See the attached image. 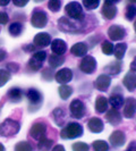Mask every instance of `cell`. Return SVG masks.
<instances>
[{
	"label": "cell",
	"instance_id": "cell-5",
	"mask_svg": "<svg viewBox=\"0 0 136 151\" xmlns=\"http://www.w3.org/2000/svg\"><path fill=\"white\" fill-rule=\"evenodd\" d=\"M69 111L70 115L76 118V119H81L83 118L86 114V107L84 105V102L79 99H74L70 105H69Z\"/></svg>",
	"mask_w": 136,
	"mask_h": 151
},
{
	"label": "cell",
	"instance_id": "cell-29",
	"mask_svg": "<svg viewBox=\"0 0 136 151\" xmlns=\"http://www.w3.org/2000/svg\"><path fill=\"white\" fill-rule=\"evenodd\" d=\"M48 61H49V66L51 68H58L65 63V58H64V56H58V55L52 53V55H50Z\"/></svg>",
	"mask_w": 136,
	"mask_h": 151
},
{
	"label": "cell",
	"instance_id": "cell-43",
	"mask_svg": "<svg viewBox=\"0 0 136 151\" xmlns=\"http://www.w3.org/2000/svg\"><path fill=\"white\" fill-rule=\"evenodd\" d=\"M42 77L44 78L45 81H51L54 76H53L52 72H51L49 68H47V69L43 70V73H42Z\"/></svg>",
	"mask_w": 136,
	"mask_h": 151
},
{
	"label": "cell",
	"instance_id": "cell-7",
	"mask_svg": "<svg viewBox=\"0 0 136 151\" xmlns=\"http://www.w3.org/2000/svg\"><path fill=\"white\" fill-rule=\"evenodd\" d=\"M31 24L35 29H43V27H45L47 24H48V15H47V13L41 10V9L35 10L32 14V17H31Z\"/></svg>",
	"mask_w": 136,
	"mask_h": 151
},
{
	"label": "cell",
	"instance_id": "cell-23",
	"mask_svg": "<svg viewBox=\"0 0 136 151\" xmlns=\"http://www.w3.org/2000/svg\"><path fill=\"white\" fill-rule=\"evenodd\" d=\"M121 69H122V64L119 60H117L110 63L107 67H105V72L107 73V75H109L111 77V76L118 75L121 72Z\"/></svg>",
	"mask_w": 136,
	"mask_h": 151
},
{
	"label": "cell",
	"instance_id": "cell-24",
	"mask_svg": "<svg viewBox=\"0 0 136 151\" xmlns=\"http://www.w3.org/2000/svg\"><path fill=\"white\" fill-rule=\"evenodd\" d=\"M108 102L109 105L112 107L113 109H120L121 107L124 106L125 104V99L121 94H118V93H113L110 96V98L108 99Z\"/></svg>",
	"mask_w": 136,
	"mask_h": 151
},
{
	"label": "cell",
	"instance_id": "cell-42",
	"mask_svg": "<svg viewBox=\"0 0 136 151\" xmlns=\"http://www.w3.org/2000/svg\"><path fill=\"white\" fill-rule=\"evenodd\" d=\"M19 69V66L17 63H8L7 64V70L9 73H17Z\"/></svg>",
	"mask_w": 136,
	"mask_h": 151
},
{
	"label": "cell",
	"instance_id": "cell-39",
	"mask_svg": "<svg viewBox=\"0 0 136 151\" xmlns=\"http://www.w3.org/2000/svg\"><path fill=\"white\" fill-rule=\"evenodd\" d=\"M73 151H89L90 150V145L85 142H75L72 145Z\"/></svg>",
	"mask_w": 136,
	"mask_h": 151
},
{
	"label": "cell",
	"instance_id": "cell-14",
	"mask_svg": "<svg viewBox=\"0 0 136 151\" xmlns=\"http://www.w3.org/2000/svg\"><path fill=\"white\" fill-rule=\"evenodd\" d=\"M109 142L115 148H119L126 142V134L122 131H113L109 136Z\"/></svg>",
	"mask_w": 136,
	"mask_h": 151
},
{
	"label": "cell",
	"instance_id": "cell-35",
	"mask_svg": "<svg viewBox=\"0 0 136 151\" xmlns=\"http://www.w3.org/2000/svg\"><path fill=\"white\" fill-rule=\"evenodd\" d=\"M15 151H34L32 144L27 141H21L15 145Z\"/></svg>",
	"mask_w": 136,
	"mask_h": 151
},
{
	"label": "cell",
	"instance_id": "cell-40",
	"mask_svg": "<svg viewBox=\"0 0 136 151\" xmlns=\"http://www.w3.org/2000/svg\"><path fill=\"white\" fill-rule=\"evenodd\" d=\"M99 5H100V1L99 0H84L83 1V6L87 10H93V9L98 8Z\"/></svg>",
	"mask_w": 136,
	"mask_h": 151
},
{
	"label": "cell",
	"instance_id": "cell-50",
	"mask_svg": "<svg viewBox=\"0 0 136 151\" xmlns=\"http://www.w3.org/2000/svg\"><path fill=\"white\" fill-rule=\"evenodd\" d=\"M127 150L129 151H136V141H133V142H130L129 143V147Z\"/></svg>",
	"mask_w": 136,
	"mask_h": 151
},
{
	"label": "cell",
	"instance_id": "cell-47",
	"mask_svg": "<svg viewBox=\"0 0 136 151\" xmlns=\"http://www.w3.org/2000/svg\"><path fill=\"white\" fill-rule=\"evenodd\" d=\"M14 5H15V6H17V7H23V6L27 5V0H25V1H18V0H14Z\"/></svg>",
	"mask_w": 136,
	"mask_h": 151
},
{
	"label": "cell",
	"instance_id": "cell-26",
	"mask_svg": "<svg viewBox=\"0 0 136 151\" xmlns=\"http://www.w3.org/2000/svg\"><path fill=\"white\" fill-rule=\"evenodd\" d=\"M126 50H127V43H126V42H120V43L115 45L113 55H115L116 59L120 61L121 59L124 58V56H125V53H126Z\"/></svg>",
	"mask_w": 136,
	"mask_h": 151
},
{
	"label": "cell",
	"instance_id": "cell-53",
	"mask_svg": "<svg viewBox=\"0 0 136 151\" xmlns=\"http://www.w3.org/2000/svg\"><path fill=\"white\" fill-rule=\"evenodd\" d=\"M134 30H135V33H136V19L135 22H134Z\"/></svg>",
	"mask_w": 136,
	"mask_h": 151
},
{
	"label": "cell",
	"instance_id": "cell-46",
	"mask_svg": "<svg viewBox=\"0 0 136 151\" xmlns=\"http://www.w3.org/2000/svg\"><path fill=\"white\" fill-rule=\"evenodd\" d=\"M25 51H30V52H32V51H34L35 50V45H24V48H23Z\"/></svg>",
	"mask_w": 136,
	"mask_h": 151
},
{
	"label": "cell",
	"instance_id": "cell-32",
	"mask_svg": "<svg viewBox=\"0 0 136 151\" xmlns=\"http://www.w3.org/2000/svg\"><path fill=\"white\" fill-rule=\"evenodd\" d=\"M125 18L132 22L136 18V6L134 4H129L128 6L126 7V10H125Z\"/></svg>",
	"mask_w": 136,
	"mask_h": 151
},
{
	"label": "cell",
	"instance_id": "cell-49",
	"mask_svg": "<svg viewBox=\"0 0 136 151\" xmlns=\"http://www.w3.org/2000/svg\"><path fill=\"white\" fill-rule=\"evenodd\" d=\"M51 151H66V150H65L64 145H61V144H57V145H54V147H53Z\"/></svg>",
	"mask_w": 136,
	"mask_h": 151
},
{
	"label": "cell",
	"instance_id": "cell-36",
	"mask_svg": "<svg viewBox=\"0 0 136 151\" xmlns=\"http://www.w3.org/2000/svg\"><path fill=\"white\" fill-rule=\"evenodd\" d=\"M10 73L8 72L7 69H0V88H2L5 84H7L10 80Z\"/></svg>",
	"mask_w": 136,
	"mask_h": 151
},
{
	"label": "cell",
	"instance_id": "cell-22",
	"mask_svg": "<svg viewBox=\"0 0 136 151\" xmlns=\"http://www.w3.org/2000/svg\"><path fill=\"white\" fill-rule=\"evenodd\" d=\"M52 118H53V122L56 123V125L57 126H64L65 125V123H66V113L64 111V109H61V108H56V109H53L52 111Z\"/></svg>",
	"mask_w": 136,
	"mask_h": 151
},
{
	"label": "cell",
	"instance_id": "cell-44",
	"mask_svg": "<svg viewBox=\"0 0 136 151\" xmlns=\"http://www.w3.org/2000/svg\"><path fill=\"white\" fill-rule=\"evenodd\" d=\"M8 21H9V16H8L7 13L0 12V24L1 25H5V24L8 23Z\"/></svg>",
	"mask_w": 136,
	"mask_h": 151
},
{
	"label": "cell",
	"instance_id": "cell-33",
	"mask_svg": "<svg viewBox=\"0 0 136 151\" xmlns=\"http://www.w3.org/2000/svg\"><path fill=\"white\" fill-rule=\"evenodd\" d=\"M92 148L94 151H108L109 150V144L103 140H97L92 143Z\"/></svg>",
	"mask_w": 136,
	"mask_h": 151
},
{
	"label": "cell",
	"instance_id": "cell-10",
	"mask_svg": "<svg viewBox=\"0 0 136 151\" xmlns=\"http://www.w3.org/2000/svg\"><path fill=\"white\" fill-rule=\"evenodd\" d=\"M126 35L127 32L120 25H111L108 29V37L112 41H121Z\"/></svg>",
	"mask_w": 136,
	"mask_h": 151
},
{
	"label": "cell",
	"instance_id": "cell-27",
	"mask_svg": "<svg viewBox=\"0 0 136 151\" xmlns=\"http://www.w3.org/2000/svg\"><path fill=\"white\" fill-rule=\"evenodd\" d=\"M8 98L10 99V101L13 102H19L23 99V90L19 88H11L8 91Z\"/></svg>",
	"mask_w": 136,
	"mask_h": 151
},
{
	"label": "cell",
	"instance_id": "cell-13",
	"mask_svg": "<svg viewBox=\"0 0 136 151\" xmlns=\"http://www.w3.org/2000/svg\"><path fill=\"white\" fill-rule=\"evenodd\" d=\"M136 113V99L134 98H127L125 100V104H124V117L125 118H133L135 116Z\"/></svg>",
	"mask_w": 136,
	"mask_h": 151
},
{
	"label": "cell",
	"instance_id": "cell-45",
	"mask_svg": "<svg viewBox=\"0 0 136 151\" xmlns=\"http://www.w3.org/2000/svg\"><path fill=\"white\" fill-rule=\"evenodd\" d=\"M6 58H7V51L4 49H0V63L4 61Z\"/></svg>",
	"mask_w": 136,
	"mask_h": 151
},
{
	"label": "cell",
	"instance_id": "cell-21",
	"mask_svg": "<svg viewBox=\"0 0 136 151\" xmlns=\"http://www.w3.org/2000/svg\"><path fill=\"white\" fill-rule=\"evenodd\" d=\"M89 51V47L84 42H77L70 48V52L75 57H85Z\"/></svg>",
	"mask_w": 136,
	"mask_h": 151
},
{
	"label": "cell",
	"instance_id": "cell-37",
	"mask_svg": "<svg viewBox=\"0 0 136 151\" xmlns=\"http://www.w3.org/2000/svg\"><path fill=\"white\" fill-rule=\"evenodd\" d=\"M42 66H43V63L37 60V59L33 58V57H31L30 58V60H29V67H30L32 70L38 72V70H40V69L42 68Z\"/></svg>",
	"mask_w": 136,
	"mask_h": 151
},
{
	"label": "cell",
	"instance_id": "cell-25",
	"mask_svg": "<svg viewBox=\"0 0 136 151\" xmlns=\"http://www.w3.org/2000/svg\"><path fill=\"white\" fill-rule=\"evenodd\" d=\"M108 106H109V102H108V99L103 96H99L95 99V110L99 114H105L108 110Z\"/></svg>",
	"mask_w": 136,
	"mask_h": 151
},
{
	"label": "cell",
	"instance_id": "cell-9",
	"mask_svg": "<svg viewBox=\"0 0 136 151\" xmlns=\"http://www.w3.org/2000/svg\"><path fill=\"white\" fill-rule=\"evenodd\" d=\"M45 132H47V124L43 122H37L30 129V135L34 140H41L45 136Z\"/></svg>",
	"mask_w": 136,
	"mask_h": 151
},
{
	"label": "cell",
	"instance_id": "cell-55",
	"mask_svg": "<svg viewBox=\"0 0 136 151\" xmlns=\"http://www.w3.org/2000/svg\"><path fill=\"white\" fill-rule=\"evenodd\" d=\"M125 151H129V150H125Z\"/></svg>",
	"mask_w": 136,
	"mask_h": 151
},
{
	"label": "cell",
	"instance_id": "cell-4",
	"mask_svg": "<svg viewBox=\"0 0 136 151\" xmlns=\"http://www.w3.org/2000/svg\"><path fill=\"white\" fill-rule=\"evenodd\" d=\"M65 12L68 15L70 19L78 21V22H83L84 21V13L82 5L77 1H70L68 2L65 7Z\"/></svg>",
	"mask_w": 136,
	"mask_h": 151
},
{
	"label": "cell",
	"instance_id": "cell-6",
	"mask_svg": "<svg viewBox=\"0 0 136 151\" xmlns=\"http://www.w3.org/2000/svg\"><path fill=\"white\" fill-rule=\"evenodd\" d=\"M97 60L93 56L86 55L85 57H83V59L79 63V69L83 72L84 74H93L97 70Z\"/></svg>",
	"mask_w": 136,
	"mask_h": 151
},
{
	"label": "cell",
	"instance_id": "cell-31",
	"mask_svg": "<svg viewBox=\"0 0 136 151\" xmlns=\"http://www.w3.org/2000/svg\"><path fill=\"white\" fill-rule=\"evenodd\" d=\"M58 92H59V96L62 100H67L72 94H73V88L69 86V85H60L59 89H58Z\"/></svg>",
	"mask_w": 136,
	"mask_h": 151
},
{
	"label": "cell",
	"instance_id": "cell-41",
	"mask_svg": "<svg viewBox=\"0 0 136 151\" xmlns=\"http://www.w3.org/2000/svg\"><path fill=\"white\" fill-rule=\"evenodd\" d=\"M33 58H35L37 60L41 61V63H43V61L47 59V52L45 51H37V52L33 53V56H32Z\"/></svg>",
	"mask_w": 136,
	"mask_h": 151
},
{
	"label": "cell",
	"instance_id": "cell-51",
	"mask_svg": "<svg viewBox=\"0 0 136 151\" xmlns=\"http://www.w3.org/2000/svg\"><path fill=\"white\" fill-rule=\"evenodd\" d=\"M10 1L9 0H6V1H0V6H7Z\"/></svg>",
	"mask_w": 136,
	"mask_h": 151
},
{
	"label": "cell",
	"instance_id": "cell-11",
	"mask_svg": "<svg viewBox=\"0 0 136 151\" xmlns=\"http://www.w3.org/2000/svg\"><path fill=\"white\" fill-rule=\"evenodd\" d=\"M54 80L61 85H66L73 80V70L70 68H61L54 74Z\"/></svg>",
	"mask_w": 136,
	"mask_h": 151
},
{
	"label": "cell",
	"instance_id": "cell-38",
	"mask_svg": "<svg viewBox=\"0 0 136 151\" xmlns=\"http://www.w3.org/2000/svg\"><path fill=\"white\" fill-rule=\"evenodd\" d=\"M61 5H62V2H61L60 0H50L48 2V8L51 12H53V13H57V12L60 10Z\"/></svg>",
	"mask_w": 136,
	"mask_h": 151
},
{
	"label": "cell",
	"instance_id": "cell-20",
	"mask_svg": "<svg viewBox=\"0 0 136 151\" xmlns=\"http://www.w3.org/2000/svg\"><path fill=\"white\" fill-rule=\"evenodd\" d=\"M122 84L128 91L133 92L136 90V74L133 72H128L122 78Z\"/></svg>",
	"mask_w": 136,
	"mask_h": 151
},
{
	"label": "cell",
	"instance_id": "cell-19",
	"mask_svg": "<svg viewBox=\"0 0 136 151\" xmlns=\"http://www.w3.org/2000/svg\"><path fill=\"white\" fill-rule=\"evenodd\" d=\"M87 127L92 133H101L105 129V124H103V121L101 118L92 117L87 123Z\"/></svg>",
	"mask_w": 136,
	"mask_h": 151
},
{
	"label": "cell",
	"instance_id": "cell-2",
	"mask_svg": "<svg viewBox=\"0 0 136 151\" xmlns=\"http://www.w3.org/2000/svg\"><path fill=\"white\" fill-rule=\"evenodd\" d=\"M21 129V124L15 119L7 118L0 125V135L4 137H13Z\"/></svg>",
	"mask_w": 136,
	"mask_h": 151
},
{
	"label": "cell",
	"instance_id": "cell-34",
	"mask_svg": "<svg viewBox=\"0 0 136 151\" xmlns=\"http://www.w3.org/2000/svg\"><path fill=\"white\" fill-rule=\"evenodd\" d=\"M113 49H115V45H113V43L111 41L105 40V41L101 43V50H102V52L105 53V55H107V56L112 55Z\"/></svg>",
	"mask_w": 136,
	"mask_h": 151
},
{
	"label": "cell",
	"instance_id": "cell-8",
	"mask_svg": "<svg viewBox=\"0 0 136 151\" xmlns=\"http://www.w3.org/2000/svg\"><path fill=\"white\" fill-rule=\"evenodd\" d=\"M117 12H118V9L116 7V2L109 1V0L105 1L102 9H101V14L103 16V18H106L107 21L113 19L117 15Z\"/></svg>",
	"mask_w": 136,
	"mask_h": 151
},
{
	"label": "cell",
	"instance_id": "cell-17",
	"mask_svg": "<svg viewBox=\"0 0 136 151\" xmlns=\"http://www.w3.org/2000/svg\"><path fill=\"white\" fill-rule=\"evenodd\" d=\"M51 50L54 55H58V56H62L64 53L67 51V43L61 40V39H54L51 41Z\"/></svg>",
	"mask_w": 136,
	"mask_h": 151
},
{
	"label": "cell",
	"instance_id": "cell-12",
	"mask_svg": "<svg viewBox=\"0 0 136 151\" xmlns=\"http://www.w3.org/2000/svg\"><path fill=\"white\" fill-rule=\"evenodd\" d=\"M111 84V77L107 74H101L97 77V80L94 81L93 83V86L97 89L98 91H101V92H106L109 86Z\"/></svg>",
	"mask_w": 136,
	"mask_h": 151
},
{
	"label": "cell",
	"instance_id": "cell-3",
	"mask_svg": "<svg viewBox=\"0 0 136 151\" xmlns=\"http://www.w3.org/2000/svg\"><path fill=\"white\" fill-rule=\"evenodd\" d=\"M81 27H82V22L78 21H74L67 18L65 16H62L58 21V29L65 33H77L81 32Z\"/></svg>",
	"mask_w": 136,
	"mask_h": 151
},
{
	"label": "cell",
	"instance_id": "cell-48",
	"mask_svg": "<svg viewBox=\"0 0 136 151\" xmlns=\"http://www.w3.org/2000/svg\"><path fill=\"white\" fill-rule=\"evenodd\" d=\"M129 68H130V72H133V73H136V57L134 58V59H133V60H132Z\"/></svg>",
	"mask_w": 136,
	"mask_h": 151
},
{
	"label": "cell",
	"instance_id": "cell-52",
	"mask_svg": "<svg viewBox=\"0 0 136 151\" xmlns=\"http://www.w3.org/2000/svg\"><path fill=\"white\" fill-rule=\"evenodd\" d=\"M0 151H6V149H5V147L2 145V143H0Z\"/></svg>",
	"mask_w": 136,
	"mask_h": 151
},
{
	"label": "cell",
	"instance_id": "cell-16",
	"mask_svg": "<svg viewBox=\"0 0 136 151\" xmlns=\"http://www.w3.org/2000/svg\"><path fill=\"white\" fill-rule=\"evenodd\" d=\"M106 119L107 122L109 123V124H111L112 126H117V125H119L122 121V116H121V114L119 113V110H117V109H109V110H107L106 113Z\"/></svg>",
	"mask_w": 136,
	"mask_h": 151
},
{
	"label": "cell",
	"instance_id": "cell-15",
	"mask_svg": "<svg viewBox=\"0 0 136 151\" xmlns=\"http://www.w3.org/2000/svg\"><path fill=\"white\" fill-rule=\"evenodd\" d=\"M51 35L47 32H41V33H38L34 39H33V45L35 47H39V48H44V47H48V45L51 43Z\"/></svg>",
	"mask_w": 136,
	"mask_h": 151
},
{
	"label": "cell",
	"instance_id": "cell-30",
	"mask_svg": "<svg viewBox=\"0 0 136 151\" xmlns=\"http://www.w3.org/2000/svg\"><path fill=\"white\" fill-rule=\"evenodd\" d=\"M23 29H24L23 24H21L19 22H14L9 25L8 31H9V34H10V35H13V37L16 38V37H19V35L22 34Z\"/></svg>",
	"mask_w": 136,
	"mask_h": 151
},
{
	"label": "cell",
	"instance_id": "cell-18",
	"mask_svg": "<svg viewBox=\"0 0 136 151\" xmlns=\"http://www.w3.org/2000/svg\"><path fill=\"white\" fill-rule=\"evenodd\" d=\"M26 97L29 102L33 106L39 107L40 105H42V100H43L42 93H40V91L37 89H30L26 93Z\"/></svg>",
	"mask_w": 136,
	"mask_h": 151
},
{
	"label": "cell",
	"instance_id": "cell-54",
	"mask_svg": "<svg viewBox=\"0 0 136 151\" xmlns=\"http://www.w3.org/2000/svg\"><path fill=\"white\" fill-rule=\"evenodd\" d=\"M0 111H1V106H0Z\"/></svg>",
	"mask_w": 136,
	"mask_h": 151
},
{
	"label": "cell",
	"instance_id": "cell-1",
	"mask_svg": "<svg viewBox=\"0 0 136 151\" xmlns=\"http://www.w3.org/2000/svg\"><path fill=\"white\" fill-rule=\"evenodd\" d=\"M84 133L83 126L77 123V122H70L67 125L61 129L60 137L64 140H73V139H77L81 137Z\"/></svg>",
	"mask_w": 136,
	"mask_h": 151
},
{
	"label": "cell",
	"instance_id": "cell-28",
	"mask_svg": "<svg viewBox=\"0 0 136 151\" xmlns=\"http://www.w3.org/2000/svg\"><path fill=\"white\" fill-rule=\"evenodd\" d=\"M53 148V140L48 139V137H42L39 140L38 150L39 151H51Z\"/></svg>",
	"mask_w": 136,
	"mask_h": 151
}]
</instances>
